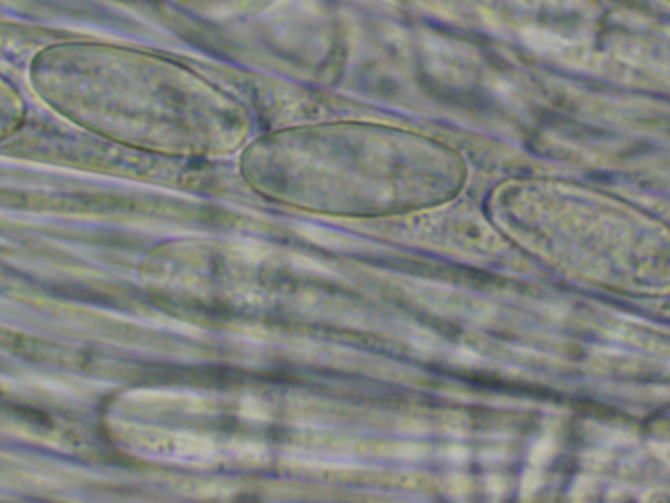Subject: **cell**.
I'll return each mask as SVG.
<instances>
[{"label":"cell","mask_w":670,"mask_h":503,"mask_svg":"<svg viewBox=\"0 0 670 503\" xmlns=\"http://www.w3.org/2000/svg\"><path fill=\"white\" fill-rule=\"evenodd\" d=\"M548 453H551V446L546 443H541L533 451V459L538 460V462H544L547 458Z\"/></svg>","instance_id":"1"}]
</instances>
